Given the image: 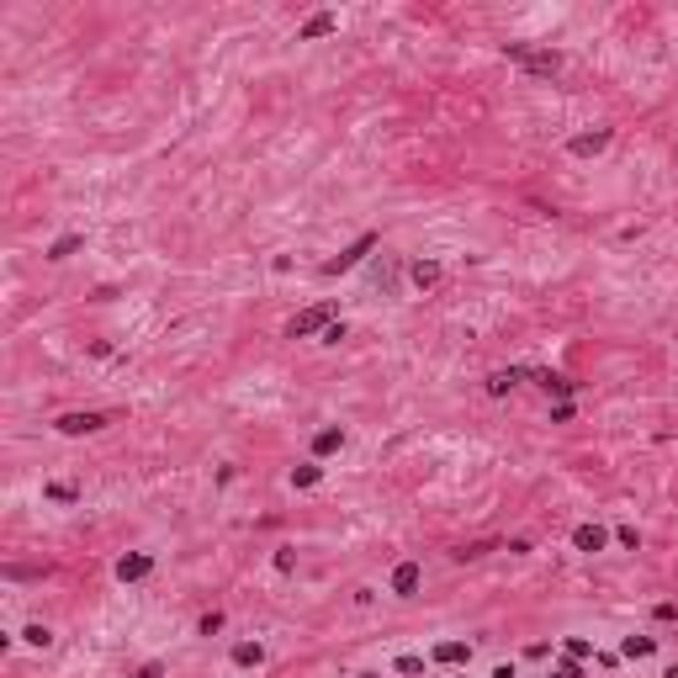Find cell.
I'll return each instance as SVG.
<instances>
[{
	"label": "cell",
	"instance_id": "cell-1",
	"mask_svg": "<svg viewBox=\"0 0 678 678\" xmlns=\"http://www.w3.org/2000/svg\"><path fill=\"white\" fill-rule=\"evenodd\" d=\"M503 53H509L520 69H530V74H557L562 69V53H551V48H524V43H503Z\"/></svg>",
	"mask_w": 678,
	"mask_h": 678
},
{
	"label": "cell",
	"instance_id": "cell-2",
	"mask_svg": "<svg viewBox=\"0 0 678 678\" xmlns=\"http://www.w3.org/2000/svg\"><path fill=\"white\" fill-rule=\"evenodd\" d=\"M329 318H334V302H318V308H308V313H297V318L286 323V339H308V334H318V329H329Z\"/></svg>",
	"mask_w": 678,
	"mask_h": 678
},
{
	"label": "cell",
	"instance_id": "cell-3",
	"mask_svg": "<svg viewBox=\"0 0 678 678\" xmlns=\"http://www.w3.org/2000/svg\"><path fill=\"white\" fill-rule=\"evenodd\" d=\"M371 250H377V233H360L355 244H350V250L339 255V260H329V265H323V276H339V271H350V265H360V255H371Z\"/></svg>",
	"mask_w": 678,
	"mask_h": 678
},
{
	"label": "cell",
	"instance_id": "cell-4",
	"mask_svg": "<svg viewBox=\"0 0 678 678\" xmlns=\"http://www.w3.org/2000/svg\"><path fill=\"white\" fill-rule=\"evenodd\" d=\"M149 572H154V557H149V551H133V557L117 562V578H122V583H138V578H149Z\"/></svg>",
	"mask_w": 678,
	"mask_h": 678
},
{
	"label": "cell",
	"instance_id": "cell-5",
	"mask_svg": "<svg viewBox=\"0 0 678 678\" xmlns=\"http://www.w3.org/2000/svg\"><path fill=\"white\" fill-rule=\"evenodd\" d=\"M419 583H424V572H419V562H398L393 567V594H419Z\"/></svg>",
	"mask_w": 678,
	"mask_h": 678
},
{
	"label": "cell",
	"instance_id": "cell-6",
	"mask_svg": "<svg viewBox=\"0 0 678 678\" xmlns=\"http://www.w3.org/2000/svg\"><path fill=\"white\" fill-rule=\"evenodd\" d=\"M101 424H107V414H64L59 419L64 435H90V429H101Z\"/></svg>",
	"mask_w": 678,
	"mask_h": 678
},
{
	"label": "cell",
	"instance_id": "cell-7",
	"mask_svg": "<svg viewBox=\"0 0 678 678\" xmlns=\"http://www.w3.org/2000/svg\"><path fill=\"white\" fill-rule=\"evenodd\" d=\"M334 27H339V16H334V11H318V16H308V22L297 27V37H302V43H313V37L334 32Z\"/></svg>",
	"mask_w": 678,
	"mask_h": 678
},
{
	"label": "cell",
	"instance_id": "cell-8",
	"mask_svg": "<svg viewBox=\"0 0 678 678\" xmlns=\"http://www.w3.org/2000/svg\"><path fill=\"white\" fill-rule=\"evenodd\" d=\"M609 149V128H599V133H583V138H572V154L578 159H588V154H604Z\"/></svg>",
	"mask_w": 678,
	"mask_h": 678
},
{
	"label": "cell",
	"instance_id": "cell-9",
	"mask_svg": "<svg viewBox=\"0 0 678 678\" xmlns=\"http://www.w3.org/2000/svg\"><path fill=\"white\" fill-rule=\"evenodd\" d=\"M604 530H599V524H578V530H572V546L578 551H604Z\"/></svg>",
	"mask_w": 678,
	"mask_h": 678
},
{
	"label": "cell",
	"instance_id": "cell-10",
	"mask_svg": "<svg viewBox=\"0 0 678 678\" xmlns=\"http://www.w3.org/2000/svg\"><path fill=\"white\" fill-rule=\"evenodd\" d=\"M233 663H238V667H260V663H265V652H260L255 642H238V646H233Z\"/></svg>",
	"mask_w": 678,
	"mask_h": 678
},
{
	"label": "cell",
	"instance_id": "cell-11",
	"mask_svg": "<svg viewBox=\"0 0 678 678\" xmlns=\"http://www.w3.org/2000/svg\"><path fill=\"white\" fill-rule=\"evenodd\" d=\"M435 663H466V642H440L435 646Z\"/></svg>",
	"mask_w": 678,
	"mask_h": 678
},
{
	"label": "cell",
	"instance_id": "cell-12",
	"mask_svg": "<svg viewBox=\"0 0 678 678\" xmlns=\"http://www.w3.org/2000/svg\"><path fill=\"white\" fill-rule=\"evenodd\" d=\"M80 244H85V238H80V233H64V238H59V244H53V250H48V260H69V255H74V250H80Z\"/></svg>",
	"mask_w": 678,
	"mask_h": 678
},
{
	"label": "cell",
	"instance_id": "cell-13",
	"mask_svg": "<svg viewBox=\"0 0 678 678\" xmlns=\"http://www.w3.org/2000/svg\"><path fill=\"white\" fill-rule=\"evenodd\" d=\"M339 445H345V435H339V429H323L318 440H313V451H318V456H329V451H339Z\"/></svg>",
	"mask_w": 678,
	"mask_h": 678
},
{
	"label": "cell",
	"instance_id": "cell-14",
	"mask_svg": "<svg viewBox=\"0 0 678 678\" xmlns=\"http://www.w3.org/2000/svg\"><path fill=\"white\" fill-rule=\"evenodd\" d=\"M318 477H323V472L308 461V466H297V472H292V488H318Z\"/></svg>",
	"mask_w": 678,
	"mask_h": 678
},
{
	"label": "cell",
	"instance_id": "cell-15",
	"mask_svg": "<svg viewBox=\"0 0 678 678\" xmlns=\"http://www.w3.org/2000/svg\"><path fill=\"white\" fill-rule=\"evenodd\" d=\"M520 377H524V371H493V377H488V393H509Z\"/></svg>",
	"mask_w": 678,
	"mask_h": 678
},
{
	"label": "cell",
	"instance_id": "cell-16",
	"mask_svg": "<svg viewBox=\"0 0 678 678\" xmlns=\"http://www.w3.org/2000/svg\"><path fill=\"white\" fill-rule=\"evenodd\" d=\"M414 281L419 286H435V281H440V265H435V260H419L414 265Z\"/></svg>",
	"mask_w": 678,
	"mask_h": 678
},
{
	"label": "cell",
	"instance_id": "cell-17",
	"mask_svg": "<svg viewBox=\"0 0 678 678\" xmlns=\"http://www.w3.org/2000/svg\"><path fill=\"white\" fill-rule=\"evenodd\" d=\"M652 636H625V657H652Z\"/></svg>",
	"mask_w": 678,
	"mask_h": 678
},
{
	"label": "cell",
	"instance_id": "cell-18",
	"mask_svg": "<svg viewBox=\"0 0 678 678\" xmlns=\"http://www.w3.org/2000/svg\"><path fill=\"white\" fill-rule=\"evenodd\" d=\"M536 381H541V387H546V393H572V381H567V377H551V371H541Z\"/></svg>",
	"mask_w": 678,
	"mask_h": 678
},
{
	"label": "cell",
	"instance_id": "cell-19",
	"mask_svg": "<svg viewBox=\"0 0 678 678\" xmlns=\"http://www.w3.org/2000/svg\"><path fill=\"white\" fill-rule=\"evenodd\" d=\"M48 499H59V503H74V499H80V493H74L69 482H53V488H48Z\"/></svg>",
	"mask_w": 678,
	"mask_h": 678
},
{
	"label": "cell",
	"instance_id": "cell-20",
	"mask_svg": "<svg viewBox=\"0 0 678 678\" xmlns=\"http://www.w3.org/2000/svg\"><path fill=\"white\" fill-rule=\"evenodd\" d=\"M22 636H27V642H32V646H48V642H53V636H48V625H27Z\"/></svg>",
	"mask_w": 678,
	"mask_h": 678
},
{
	"label": "cell",
	"instance_id": "cell-21",
	"mask_svg": "<svg viewBox=\"0 0 678 678\" xmlns=\"http://www.w3.org/2000/svg\"><path fill=\"white\" fill-rule=\"evenodd\" d=\"M398 673H408V678L424 673V657H398Z\"/></svg>",
	"mask_w": 678,
	"mask_h": 678
},
{
	"label": "cell",
	"instance_id": "cell-22",
	"mask_svg": "<svg viewBox=\"0 0 678 678\" xmlns=\"http://www.w3.org/2000/svg\"><path fill=\"white\" fill-rule=\"evenodd\" d=\"M212 631H223V615H217V609H212V615H202V636H212Z\"/></svg>",
	"mask_w": 678,
	"mask_h": 678
},
{
	"label": "cell",
	"instance_id": "cell-23",
	"mask_svg": "<svg viewBox=\"0 0 678 678\" xmlns=\"http://www.w3.org/2000/svg\"><path fill=\"white\" fill-rule=\"evenodd\" d=\"M657 620H663V625H673V620H678V604H657Z\"/></svg>",
	"mask_w": 678,
	"mask_h": 678
},
{
	"label": "cell",
	"instance_id": "cell-24",
	"mask_svg": "<svg viewBox=\"0 0 678 678\" xmlns=\"http://www.w3.org/2000/svg\"><path fill=\"white\" fill-rule=\"evenodd\" d=\"M133 678H159V667L149 663V667H138V673H133Z\"/></svg>",
	"mask_w": 678,
	"mask_h": 678
},
{
	"label": "cell",
	"instance_id": "cell-25",
	"mask_svg": "<svg viewBox=\"0 0 678 678\" xmlns=\"http://www.w3.org/2000/svg\"><path fill=\"white\" fill-rule=\"evenodd\" d=\"M551 678H578V667H557V673H551Z\"/></svg>",
	"mask_w": 678,
	"mask_h": 678
},
{
	"label": "cell",
	"instance_id": "cell-26",
	"mask_svg": "<svg viewBox=\"0 0 678 678\" xmlns=\"http://www.w3.org/2000/svg\"><path fill=\"white\" fill-rule=\"evenodd\" d=\"M493 678H514V667H499V673H493Z\"/></svg>",
	"mask_w": 678,
	"mask_h": 678
},
{
	"label": "cell",
	"instance_id": "cell-27",
	"mask_svg": "<svg viewBox=\"0 0 678 678\" xmlns=\"http://www.w3.org/2000/svg\"><path fill=\"white\" fill-rule=\"evenodd\" d=\"M667 678H678V667H667Z\"/></svg>",
	"mask_w": 678,
	"mask_h": 678
}]
</instances>
